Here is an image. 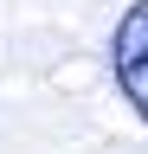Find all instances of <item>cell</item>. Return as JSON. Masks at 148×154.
<instances>
[{
	"label": "cell",
	"instance_id": "cell-1",
	"mask_svg": "<svg viewBox=\"0 0 148 154\" xmlns=\"http://www.w3.org/2000/svg\"><path fill=\"white\" fill-rule=\"evenodd\" d=\"M109 77H116L122 103L135 109V122L148 128V0H135L109 32Z\"/></svg>",
	"mask_w": 148,
	"mask_h": 154
}]
</instances>
